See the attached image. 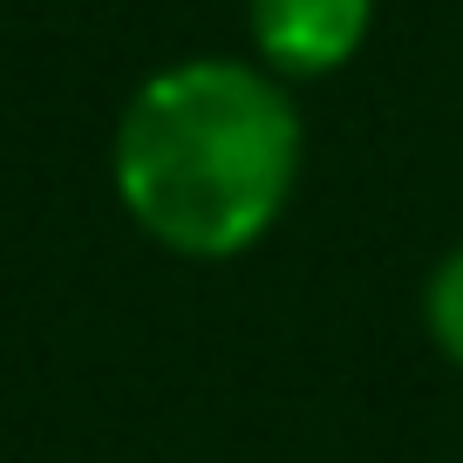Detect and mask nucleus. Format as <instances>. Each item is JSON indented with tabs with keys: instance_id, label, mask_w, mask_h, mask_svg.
I'll list each match as a JSON object with an SVG mask.
<instances>
[{
	"instance_id": "obj_1",
	"label": "nucleus",
	"mask_w": 463,
	"mask_h": 463,
	"mask_svg": "<svg viewBox=\"0 0 463 463\" xmlns=\"http://www.w3.org/2000/svg\"><path fill=\"white\" fill-rule=\"evenodd\" d=\"M300 109L273 69L191 55L144 75L116 116L109 184L150 246L239 260L279 225L300 184Z\"/></svg>"
},
{
	"instance_id": "obj_2",
	"label": "nucleus",
	"mask_w": 463,
	"mask_h": 463,
	"mask_svg": "<svg viewBox=\"0 0 463 463\" xmlns=\"http://www.w3.org/2000/svg\"><path fill=\"white\" fill-rule=\"evenodd\" d=\"M375 28V0H246V34L260 48V69L279 82L334 75L362 55Z\"/></svg>"
},
{
	"instance_id": "obj_3",
	"label": "nucleus",
	"mask_w": 463,
	"mask_h": 463,
	"mask_svg": "<svg viewBox=\"0 0 463 463\" xmlns=\"http://www.w3.org/2000/svg\"><path fill=\"white\" fill-rule=\"evenodd\" d=\"M422 327H430L436 354H443L449 368H463V246L443 252V266H436L430 287H422Z\"/></svg>"
}]
</instances>
